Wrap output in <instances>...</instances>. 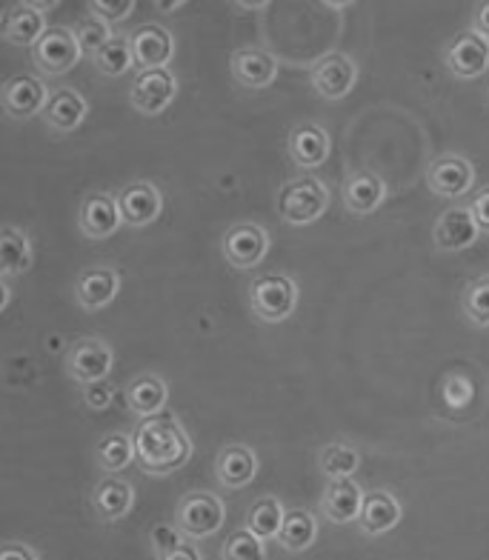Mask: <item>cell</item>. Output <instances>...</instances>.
Here are the masks:
<instances>
[{
	"instance_id": "obj_1",
	"label": "cell",
	"mask_w": 489,
	"mask_h": 560,
	"mask_svg": "<svg viewBox=\"0 0 489 560\" xmlns=\"http://www.w3.org/2000/svg\"><path fill=\"white\" fill-rule=\"evenodd\" d=\"M135 460L147 475H172L193 457V438L178 415L163 412L141 420L135 432Z\"/></svg>"
},
{
	"instance_id": "obj_2",
	"label": "cell",
	"mask_w": 489,
	"mask_h": 560,
	"mask_svg": "<svg viewBox=\"0 0 489 560\" xmlns=\"http://www.w3.org/2000/svg\"><path fill=\"white\" fill-rule=\"evenodd\" d=\"M329 186L315 175L292 177L278 192V218L290 226H306L315 223L329 209Z\"/></svg>"
},
{
	"instance_id": "obj_3",
	"label": "cell",
	"mask_w": 489,
	"mask_h": 560,
	"mask_svg": "<svg viewBox=\"0 0 489 560\" xmlns=\"http://www.w3.org/2000/svg\"><path fill=\"white\" fill-rule=\"evenodd\" d=\"M298 298H301V289L290 275H260L249 283V306H253V315L264 324L287 320L295 312Z\"/></svg>"
},
{
	"instance_id": "obj_4",
	"label": "cell",
	"mask_w": 489,
	"mask_h": 560,
	"mask_svg": "<svg viewBox=\"0 0 489 560\" xmlns=\"http://www.w3.org/2000/svg\"><path fill=\"white\" fill-rule=\"evenodd\" d=\"M226 521V506L212 492H189L175 506V526L186 540L212 538Z\"/></svg>"
},
{
	"instance_id": "obj_5",
	"label": "cell",
	"mask_w": 489,
	"mask_h": 560,
	"mask_svg": "<svg viewBox=\"0 0 489 560\" xmlns=\"http://www.w3.org/2000/svg\"><path fill=\"white\" fill-rule=\"evenodd\" d=\"M81 55V44L74 37V30H67V26H49L46 35L32 46V63L44 78L67 74L69 69L78 67Z\"/></svg>"
},
{
	"instance_id": "obj_6",
	"label": "cell",
	"mask_w": 489,
	"mask_h": 560,
	"mask_svg": "<svg viewBox=\"0 0 489 560\" xmlns=\"http://www.w3.org/2000/svg\"><path fill=\"white\" fill-rule=\"evenodd\" d=\"M115 369V352L104 338L74 340L67 352V372L74 384L90 386L97 381H109Z\"/></svg>"
},
{
	"instance_id": "obj_7",
	"label": "cell",
	"mask_w": 489,
	"mask_h": 560,
	"mask_svg": "<svg viewBox=\"0 0 489 560\" xmlns=\"http://www.w3.org/2000/svg\"><path fill=\"white\" fill-rule=\"evenodd\" d=\"M221 252L235 269H253L269 255V232L260 223H235L226 229Z\"/></svg>"
},
{
	"instance_id": "obj_8",
	"label": "cell",
	"mask_w": 489,
	"mask_h": 560,
	"mask_svg": "<svg viewBox=\"0 0 489 560\" xmlns=\"http://www.w3.org/2000/svg\"><path fill=\"white\" fill-rule=\"evenodd\" d=\"M312 89L318 92L324 101H341L352 92L358 81V67L356 60L344 52H329L321 60L312 63L310 72Z\"/></svg>"
},
{
	"instance_id": "obj_9",
	"label": "cell",
	"mask_w": 489,
	"mask_h": 560,
	"mask_svg": "<svg viewBox=\"0 0 489 560\" xmlns=\"http://www.w3.org/2000/svg\"><path fill=\"white\" fill-rule=\"evenodd\" d=\"M444 63L458 81H475L489 69V40L475 35L473 30L461 32L444 49Z\"/></svg>"
},
{
	"instance_id": "obj_10",
	"label": "cell",
	"mask_w": 489,
	"mask_h": 560,
	"mask_svg": "<svg viewBox=\"0 0 489 560\" xmlns=\"http://www.w3.org/2000/svg\"><path fill=\"white\" fill-rule=\"evenodd\" d=\"M178 95V81L170 69H149V72H138L132 89H129V104L141 115H161L166 106Z\"/></svg>"
},
{
	"instance_id": "obj_11",
	"label": "cell",
	"mask_w": 489,
	"mask_h": 560,
	"mask_svg": "<svg viewBox=\"0 0 489 560\" xmlns=\"http://www.w3.org/2000/svg\"><path fill=\"white\" fill-rule=\"evenodd\" d=\"M49 89L40 78L35 74H15L9 78L7 86H3V95H0V104L9 118L26 120L35 118V115H44L46 104H49Z\"/></svg>"
},
{
	"instance_id": "obj_12",
	"label": "cell",
	"mask_w": 489,
	"mask_h": 560,
	"mask_svg": "<svg viewBox=\"0 0 489 560\" xmlns=\"http://www.w3.org/2000/svg\"><path fill=\"white\" fill-rule=\"evenodd\" d=\"M427 186L438 198H464L475 186V166L464 155H441L427 166Z\"/></svg>"
},
{
	"instance_id": "obj_13",
	"label": "cell",
	"mask_w": 489,
	"mask_h": 560,
	"mask_svg": "<svg viewBox=\"0 0 489 560\" xmlns=\"http://www.w3.org/2000/svg\"><path fill=\"white\" fill-rule=\"evenodd\" d=\"M53 3H12L3 12L0 35L12 46H35L46 35V9Z\"/></svg>"
},
{
	"instance_id": "obj_14",
	"label": "cell",
	"mask_w": 489,
	"mask_h": 560,
	"mask_svg": "<svg viewBox=\"0 0 489 560\" xmlns=\"http://www.w3.org/2000/svg\"><path fill=\"white\" fill-rule=\"evenodd\" d=\"M129 44H132L135 67L141 72L166 69V63L175 55V37L166 26H158V23H143L135 32H129Z\"/></svg>"
},
{
	"instance_id": "obj_15",
	"label": "cell",
	"mask_w": 489,
	"mask_h": 560,
	"mask_svg": "<svg viewBox=\"0 0 489 560\" xmlns=\"http://www.w3.org/2000/svg\"><path fill=\"white\" fill-rule=\"evenodd\" d=\"M78 226L90 241H106L124 226L120 218L118 195L109 192H92L83 198L81 212H78Z\"/></svg>"
},
{
	"instance_id": "obj_16",
	"label": "cell",
	"mask_w": 489,
	"mask_h": 560,
	"mask_svg": "<svg viewBox=\"0 0 489 560\" xmlns=\"http://www.w3.org/2000/svg\"><path fill=\"white\" fill-rule=\"evenodd\" d=\"M118 207L124 223L132 229H143L155 223L163 212V195L149 180H135L118 192Z\"/></svg>"
},
{
	"instance_id": "obj_17",
	"label": "cell",
	"mask_w": 489,
	"mask_h": 560,
	"mask_svg": "<svg viewBox=\"0 0 489 560\" xmlns=\"http://www.w3.org/2000/svg\"><path fill=\"white\" fill-rule=\"evenodd\" d=\"M363 498L366 492L361 489V483H356L352 478L344 480H329L321 494V515L335 526L358 524L363 509Z\"/></svg>"
},
{
	"instance_id": "obj_18",
	"label": "cell",
	"mask_w": 489,
	"mask_h": 560,
	"mask_svg": "<svg viewBox=\"0 0 489 560\" xmlns=\"http://www.w3.org/2000/svg\"><path fill=\"white\" fill-rule=\"evenodd\" d=\"M481 229L475 223L469 207L458 203V207H450L441 212V218L435 221L432 229V241H435V249L441 252H464L478 241Z\"/></svg>"
},
{
	"instance_id": "obj_19",
	"label": "cell",
	"mask_w": 489,
	"mask_h": 560,
	"mask_svg": "<svg viewBox=\"0 0 489 560\" xmlns=\"http://www.w3.org/2000/svg\"><path fill=\"white\" fill-rule=\"evenodd\" d=\"M120 292V272L115 266H92L74 283V301L86 312H97L109 306Z\"/></svg>"
},
{
	"instance_id": "obj_20",
	"label": "cell",
	"mask_w": 489,
	"mask_h": 560,
	"mask_svg": "<svg viewBox=\"0 0 489 560\" xmlns=\"http://www.w3.org/2000/svg\"><path fill=\"white\" fill-rule=\"evenodd\" d=\"M400 515H404V506H400L398 498L393 492H386V489H375V492H366V498H363L358 529L366 538H381V535L393 532L400 524Z\"/></svg>"
},
{
	"instance_id": "obj_21",
	"label": "cell",
	"mask_w": 489,
	"mask_h": 560,
	"mask_svg": "<svg viewBox=\"0 0 489 560\" xmlns=\"http://www.w3.org/2000/svg\"><path fill=\"white\" fill-rule=\"evenodd\" d=\"M329 132L318 124H298L287 138V152L298 170H318L329 158Z\"/></svg>"
},
{
	"instance_id": "obj_22",
	"label": "cell",
	"mask_w": 489,
	"mask_h": 560,
	"mask_svg": "<svg viewBox=\"0 0 489 560\" xmlns=\"http://www.w3.org/2000/svg\"><path fill=\"white\" fill-rule=\"evenodd\" d=\"M90 115V104L86 97L72 86H60L49 95V104L44 109V124L53 129L55 135H69L86 120Z\"/></svg>"
},
{
	"instance_id": "obj_23",
	"label": "cell",
	"mask_w": 489,
	"mask_h": 560,
	"mask_svg": "<svg viewBox=\"0 0 489 560\" xmlns=\"http://www.w3.org/2000/svg\"><path fill=\"white\" fill-rule=\"evenodd\" d=\"M92 509L104 524H118L135 509V487L118 475L104 478L92 489Z\"/></svg>"
},
{
	"instance_id": "obj_24",
	"label": "cell",
	"mask_w": 489,
	"mask_h": 560,
	"mask_svg": "<svg viewBox=\"0 0 489 560\" xmlns=\"http://www.w3.org/2000/svg\"><path fill=\"white\" fill-rule=\"evenodd\" d=\"M232 78L244 89H267L278 78V58L258 46H244L232 55Z\"/></svg>"
},
{
	"instance_id": "obj_25",
	"label": "cell",
	"mask_w": 489,
	"mask_h": 560,
	"mask_svg": "<svg viewBox=\"0 0 489 560\" xmlns=\"http://www.w3.org/2000/svg\"><path fill=\"white\" fill-rule=\"evenodd\" d=\"M258 475V455L244 443L223 446L216 457V478L223 489L249 487Z\"/></svg>"
},
{
	"instance_id": "obj_26",
	"label": "cell",
	"mask_w": 489,
	"mask_h": 560,
	"mask_svg": "<svg viewBox=\"0 0 489 560\" xmlns=\"http://www.w3.org/2000/svg\"><path fill=\"white\" fill-rule=\"evenodd\" d=\"M124 398H127L129 412L135 418L149 420L155 418V415L166 412V400H170V386L163 381L161 375H152V372H143L127 386L124 392Z\"/></svg>"
},
{
	"instance_id": "obj_27",
	"label": "cell",
	"mask_w": 489,
	"mask_h": 560,
	"mask_svg": "<svg viewBox=\"0 0 489 560\" xmlns=\"http://www.w3.org/2000/svg\"><path fill=\"white\" fill-rule=\"evenodd\" d=\"M384 198L386 186L375 172H352L344 180V207L352 214H372Z\"/></svg>"
},
{
	"instance_id": "obj_28",
	"label": "cell",
	"mask_w": 489,
	"mask_h": 560,
	"mask_svg": "<svg viewBox=\"0 0 489 560\" xmlns=\"http://www.w3.org/2000/svg\"><path fill=\"white\" fill-rule=\"evenodd\" d=\"M32 266V244L30 235L18 226L0 229V272L3 278L30 272Z\"/></svg>"
},
{
	"instance_id": "obj_29",
	"label": "cell",
	"mask_w": 489,
	"mask_h": 560,
	"mask_svg": "<svg viewBox=\"0 0 489 560\" xmlns=\"http://www.w3.org/2000/svg\"><path fill=\"white\" fill-rule=\"evenodd\" d=\"M318 538V521L312 515L310 509H290L287 517H283L281 535H278V544L287 552H306Z\"/></svg>"
},
{
	"instance_id": "obj_30",
	"label": "cell",
	"mask_w": 489,
	"mask_h": 560,
	"mask_svg": "<svg viewBox=\"0 0 489 560\" xmlns=\"http://www.w3.org/2000/svg\"><path fill=\"white\" fill-rule=\"evenodd\" d=\"M283 517H287V509L278 498L267 494V498H260L249 506L246 512V524L244 529H249L253 535H258L260 540H278L281 535V526H283Z\"/></svg>"
},
{
	"instance_id": "obj_31",
	"label": "cell",
	"mask_w": 489,
	"mask_h": 560,
	"mask_svg": "<svg viewBox=\"0 0 489 560\" xmlns=\"http://www.w3.org/2000/svg\"><path fill=\"white\" fill-rule=\"evenodd\" d=\"M95 460L106 475L124 472L135 460V438L124 435V432H112V435L101 438L95 450Z\"/></svg>"
},
{
	"instance_id": "obj_32",
	"label": "cell",
	"mask_w": 489,
	"mask_h": 560,
	"mask_svg": "<svg viewBox=\"0 0 489 560\" xmlns=\"http://www.w3.org/2000/svg\"><path fill=\"white\" fill-rule=\"evenodd\" d=\"M318 466L321 472L326 475V480L352 478V475L358 472V466H361V452H358L352 443H326L318 455Z\"/></svg>"
},
{
	"instance_id": "obj_33",
	"label": "cell",
	"mask_w": 489,
	"mask_h": 560,
	"mask_svg": "<svg viewBox=\"0 0 489 560\" xmlns=\"http://www.w3.org/2000/svg\"><path fill=\"white\" fill-rule=\"evenodd\" d=\"M92 60H95V69L101 74H109V78H120V74H127L129 69L135 67L132 44H129V37L115 35Z\"/></svg>"
},
{
	"instance_id": "obj_34",
	"label": "cell",
	"mask_w": 489,
	"mask_h": 560,
	"mask_svg": "<svg viewBox=\"0 0 489 560\" xmlns=\"http://www.w3.org/2000/svg\"><path fill=\"white\" fill-rule=\"evenodd\" d=\"M461 310H464L469 324L487 329L489 326V275L469 280L467 289H464V295H461Z\"/></svg>"
},
{
	"instance_id": "obj_35",
	"label": "cell",
	"mask_w": 489,
	"mask_h": 560,
	"mask_svg": "<svg viewBox=\"0 0 489 560\" xmlns=\"http://www.w3.org/2000/svg\"><path fill=\"white\" fill-rule=\"evenodd\" d=\"M221 560H267V540L249 529L232 532L221 546Z\"/></svg>"
},
{
	"instance_id": "obj_36",
	"label": "cell",
	"mask_w": 489,
	"mask_h": 560,
	"mask_svg": "<svg viewBox=\"0 0 489 560\" xmlns=\"http://www.w3.org/2000/svg\"><path fill=\"white\" fill-rule=\"evenodd\" d=\"M74 37H78V44H81V52L95 58V55L101 52V49H104L115 35H112V26L104 21V18L90 15L74 26Z\"/></svg>"
},
{
	"instance_id": "obj_37",
	"label": "cell",
	"mask_w": 489,
	"mask_h": 560,
	"mask_svg": "<svg viewBox=\"0 0 489 560\" xmlns=\"http://www.w3.org/2000/svg\"><path fill=\"white\" fill-rule=\"evenodd\" d=\"M441 398L450 409L461 412L475 400V384L467 375H446L444 386H441Z\"/></svg>"
},
{
	"instance_id": "obj_38",
	"label": "cell",
	"mask_w": 489,
	"mask_h": 560,
	"mask_svg": "<svg viewBox=\"0 0 489 560\" xmlns=\"http://www.w3.org/2000/svg\"><path fill=\"white\" fill-rule=\"evenodd\" d=\"M149 540H152V552H155V558L161 560L184 544V535H181V529L175 524H158L149 532Z\"/></svg>"
},
{
	"instance_id": "obj_39",
	"label": "cell",
	"mask_w": 489,
	"mask_h": 560,
	"mask_svg": "<svg viewBox=\"0 0 489 560\" xmlns=\"http://www.w3.org/2000/svg\"><path fill=\"white\" fill-rule=\"evenodd\" d=\"M92 15L104 18L106 23H124L129 15H132L135 0H118V3H112V0H92L90 3Z\"/></svg>"
},
{
	"instance_id": "obj_40",
	"label": "cell",
	"mask_w": 489,
	"mask_h": 560,
	"mask_svg": "<svg viewBox=\"0 0 489 560\" xmlns=\"http://www.w3.org/2000/svg\"><path fill=\"white\" fill-rule=\"evenodd\" d=\"M112 400H115V389H112L109 381H97V384L83 386V406L92 409V412H104V409H109Z\"/></svg>"
},
{
	"instance_id": "obj_41",
	"label": "cell",
	"mask_w": 489,
	"mask_h": 560,
	"mask_svg": "<svg viewBox=\"0 0 489 560\" xmlns=\"http://www.w3.org/2000/svg\"><path fill=\"white\" fill-rule=\"evenodd\" d=\"M469 212H473L475 223L481 229V235H489V186L475 195L473 203H469Z\"/></svg>"
},
{
	"instance_id": "obj_42",
	"label": "cell",
	"mask_w": 489,
	"mask_h": 560,
	"mask_svg": "<svg viewBox=\"0 0 489 560\" xmlns=\"http://www.w3.org/2000/svg\"><path fill=\"white\" fill-rule=\"evenodd\" d=\"M0 560H37V552L30 544H18V540H9L0 549Z\"/></svg>"
},
{
	"instance_id": "obj_43",
	"label": "cell",
	"mask_w": 489,
	"mask_h": 560,
	"mask_svg": "<svg viewBox=\"0 0 489 560\" xmlns=\"http://www.w3.org/2000/svg\"><path fill=\"white\" fill-rule=\"evenodd\" d=\"M473 32L489 40V3H478L473 15Z\"/></svg>"
},
{
	"instance_id": "obj_44",
	"label": "cell",
	"mask_w": 489,
	"mask_h": 560,
	"mask_svg": "<svg viewBox=\"0 0 489 560\" xmlns=\"http://www.w3.org/2000/svg\"><path fill=\"white\" fill-rule=\"evenodd\" d=\"M161 560H203V558H200L195 540H184V544H181L175 552H170L166 558H161Z\"/></svg>"
},
{
	"instance_id": "obj_45",
	"label": "cell",
	"mask_w": 489,
	"mask_h": 560,
	"mask_svg": "<svg viewBox=\"0 0 489 560\" xmlns=\"http://www.w3.org/2000/svg\"><path fill=\"white\" fill-rule=\"evenodd\" d=\"M0 289H3V298H0V310H7V306H9V298H12V292H9L7 278H3V283H0Z\"/></svg>"
},
{
	"instance_id": "obj_46",
	"label": "cell",
	"mask_w": 489,
	"mask_h": 560,
	"mask_svg": "<svg viewBox=\"0 0 489 560\" xmlns=\"http://www.w3.org/2000/svg\"><path fill=\"white\" fill-rule=\"evenodd\" d=\"M158 9H166V12H170V9H178L181 7V0H175V3H155Z\"/></svg>"
}]
</instances>
